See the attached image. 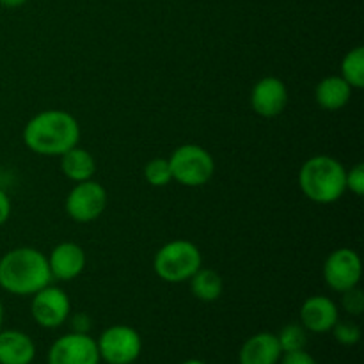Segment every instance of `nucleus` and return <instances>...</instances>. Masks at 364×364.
Instances as JSON below:
<instances>
[{
	"instance_id": "23",
	"label": "nucleus",
	"mask_w": 364,
	"mask_h": 364,
	"mask_svg": "<svg viewBox=\"0 0 364 364\" xmlns=\"http://www.w3.org/2000/svg\"><path fill=\"white\" fill-rule=\"evenodd\" d=\"M343 297H341V306H343L345 311L348 313V315H361L364 311V294L363 290L359 287H354L350 288V290L343 291Z\"/></svg>"
},
{
	"instance_id": "3",
	"label": "nucleus",
	"mask_w": 364,
	"mask_h": 364,
	"mask_svg": "<svg viewBox=\"0 0 364 364\" xmlns=\"http://www.w3.org/2000/svg\"><path fill=\"white\" fill-rule=\"evenodd\" d=\"M347 169L340 160L329 155H316L306 160L299 173L301 191L309 201L331 205L341 199L347 191Z\"/></svg>"
},
{
	"instance_id": "16",
	"label": "nucleus",
	"mask_w": 364,
	"mask_h": 364,
	"mask_svg": "<svg viewBox=\"0 0 364 364\" xmlns=\"http://www.w3.org/2000/svg\"><path fill=\"white\" fill-rule=\"evenodd\" d=\"M352 87L340 77V75H331L322 82H318L315 89V100L323 110L336 112L341 110L350 102Z\"/></svg>"
},
{
	"instance_id": "27",
	"label": "nucleus",
	"mask_w": 364,
	"mask_h": 364,
	"mask_svg": "<svg viewBox=\"0 0 364 364\" xmlns=\"http://www.w3.org/2000/svg\"><path fill=\"white\" fill-rule=\"evenodd\" d=\"M9 215H11L9 196H7L4 191H0V226L6 224V220L9 219Z\"/></svg>"
},
{
	"instance_id": "15",
	"label": "nucleus",
	"mask_w": 364,
	"mask_h": 364,
	"mask_svg": "<svg viewBox=\"0 0 364 364\" xmlns=\"http://www.w3.org/2000/svg\"><path fill=\"white\" fill-rule=\"evenodd\" d=\"M36 358V345L21 331L0 329V364H31Z\"/></svg>"
},
{
	"instance_id": "21",
	"label": "nucleus",
	"mask_w": 364,
	"mask_h": 364,
	"mask_svg": "<svg viewBox=\"0 0 364 364\" xmlns=\"http://www.w3.org/2000/svg\"><path fill=\"white\" fill-rule=\"evenodd\" d=\"M144 178L151 187H166L173 181L169 160L167 159H153L146 164Z\"/></svg>"
},
{
	"instance_id": "14",
	"label": "nucleus",
	"mask_w": 364,
	"mask_h": 364,
	"mask_svg": "<svg viewBox=\"0 0 364 364\" xmlns=\"http://www.w3.org/2000/svg\"><path fill=\"white\" fill-rule=\"evenodd\" d=\"M281 355L283 350L276 334L258 333L242 345L238 361L240 364H277Z\"/></svg>"
},
{
	"instance_id": "18",
	"label": "nucleus",
	"mask_w": 364,
	"mask_h": 364,
	"mask_svg": "<svg viewBox=\"0 0 364 364\" xmlns=\"http://www.w3.org/2000/svg\"><path fill=\"white\" fill-rule=\"evenodd\" d=\"M188 284H191L192 295L201 302H215L224 290L220 274L217 270L203 269V267L188 279Z\"/></svg>"
},
{
	"instance_id": "30",
	"label": "nucleus",
	"mask_w": 364,
	"mask_h": 364,
	"mask_svg": "<svg viewBox=\"0 0 364 364\" xmlns=\"http://www.w3.org/2000/svg\"><path fill=\"white\" fill-rule=\"evenodd\" d=\"M2 322H4V308H2V302H0V329H2Z\"/></svg>"
},
{
	"instance_id": "10",
	"label": "nucleus",
	"mask_w": 364,
	"mask_h": 364,
	"mask_svg": "<svg viewBox=\"0 0 364 364\" xmlns=\"http://www.w3.org/2000/svg\"><path fill=\"white\" fill-rule=\"evenodd\" d=\"M98 345L89 334L70 333L53 341L48 364H100Z\"/></svg>"
},
{
	"instance_id": "12",
	"label": "nucleus",
	"mask_w": 364,
	"mask_h": 364,
	"mask_svg": "<svg viewBox=\"0 0 364 364\" xmlns=\"http://www.w3.org/2000/svg\"><path fill=\"white\" fill-rule=\"evenodd\" d=\"M340 320L338 306L333 299L313 295L301 306V323L306 331L315 334L331 333L334 323Z\"/></svg>"
},
{
	"instance_id": "8",
	"label": "nucleus",
	"mask_w": 364,
	"mask_h": 364,
	"mask_svg": "<svg viewBox=\"0 0 364 364\" xmlns=\"http://www.w3.org/2000/svg\"><path fill=\"white\" fill-rule=\"evenodd\" d=\"M363 276V263L358 252L350 247H341L331 252L323 265V279L333 291L343 294L359 287Z\"/></svg>"
},
{
	"instance_id": "2",
	"label": "nucleus",
	"mask_w": 364,
	"mask_h": 364,
	"mask_svg": "<svg viewBox=\"0 0 364 364\" xmlns=\"http://www.w3.org/2000/svg\"><path fill=\"white\" fill-rule=\"evenodd\" d=\"M52 281L48 259L34 247H16L0 258V288L7 294L34 295Z\"/></svg>"
},
{
	"instance_id": "4",
	"label": "nucleus",
	"mask_w": 364,
	"mask_h": 364,
	"mask_svg": "<svg viewBox=\"0 0 364 364\" xmlns=\"http://www.w3.org/2000/svg\"><path fill=\"white\" fill-rule=\"evenodd\" d=\"M203 267V256L198 245L188 240H173L156 251L153 259L155 274L171 284L185 283Z\"/></svg>"
},
{
	"instance_id": "19",
	"label": "nucleus",
	"mask_w": 364,
	"mask_h": 364,
	"mask_svg": "<svg viewBox=\"0 0 364 364\" xmlns=\"http://www.w3.org/2000/svg\"><path fill=\"white\" fill-rule=\"evenodd\" d=\"M341 78L350 85L352 89L364 87V48L355 46L350 52L345 53L341 60Z\"/></svg>"
},
{
	"instance_id": "6",
	"label": "nucleus",
	"mask_w": 364,
	"mask_h": 364,
	"mask_svg": "<svg viewBox=\"0 0 364 364\" xmlns=\"http://www.w3.org/2000/svg\"><path fill=\"white\" fill-rule=\"evenodd\" d=\"M100 359L109 364H132L142 352L141 334L128 326H112L96 341Z\"/></svg>"
},
{
	"instance_id": "28",
	"label": "nucleus",
	"mask_w": 364,
	"mask_h": 364,
	"mask_svg": "<svg viewBox=\"0 0 364 364\" xmlns=\"http://www.w3.org/2000/svg\"><path fill=\"white\" fill-rule=\"evenodd\" d=\"M23 4H27V0H0V6L7 7V9H16V7H21Z\"/></svg>"
},
{
	"instance_id": "11",
	"label": "nucleus",
	"mask_w": 364,
	"mask_h": 364,
	"mask_svg": "<svg viewBox=\"0 0 364 364\" xmlns=\"http://www.w3.org/2000/svg\"><path fill=\"white\" fill-rule=\"evenodd\" d=\"M251 107L258 116L276 117L284 110L288 103V89L277 77H263L252 85Z\"/></svg>"
},
{
	"instance_id": "25",
	"label": "nucleus",
	"mask_w": 364,
	"mask_h": 364,
	"mask_svg": "<svg viewBox=\"0 0 364 364\" xmlns=\"http://www.w3.org/2000/svg\"><path fill=\"white\" fill-rule=\"evenodd\" d=\"M281 364H316L311 354L306 350H295V352H284L279 359Z\"/></svg>"
},
{
	"instance_id": "26",
	"label": "nucleus",
	"mask_w": 364,
	"mask_h": 364,
	"mask_svg": "<svg viewBox=\"0 0 364 364\" xmlns=\"http://www.w3.org/2000/svg\"><path fill=\"white\" fill-rule=\"evenodd\" d=\"M91 318H89V315H85V313H77V315L73 316V320H71V329H73V333H80V334H89V331H91Z\"/></svg>"
},
{
	"instance_id": "20",
	"label": "nucleus",
	"mask_w": 364,
	"mask_h": 364,
	"mask_svg": "<svg viewBox=\"0 0 364 364\" xmlns=\"http://www.w3.org/2000/svg\"><path fill=\"white\" fill-rule=\"evenodd\" d=\"M276 336L283 354L284 352L304 350L306 343H308V331L302 327V323H288Z\"/></svg>"
},
{
	"instance_id": "9",
	"label": "nucleus",
	"mask_w": 364,
	"mask_h": 364,
	"mask_svg": "<svg viewBox=\"0 0 364 364\" xmlns=\"http://www.w3.org/2000/svg\"><path fill=\"white\" fill-rule=\"evenodd\" d=\"M71 311V302L66 291L59 287L41 288L32 295L31 313L36 323L45 329H57L68 320Z\"/></svg>"
},
{
	"instance_id": "17",
	"label": "nucleus",
	"mask_w": 364,
	"mask_h": 364,
	"mask_svg": "<svg viewBox=\"0 0 364 364\" xmlns=\"http://www.w3.org/2000/svg\"><path fill=\"white\" fill-rule=\"evenodd\" d=\"M60 171L68 180L75 183L92 180L96 173V160L87 149L73 146L64 155H60Z\"/></svg>"
},
{
	"instance_id": "7",
	"label": "nucleus",
	"mask_w": 364,
	"mask_h": 364,
	"mask_svg": "<svg viewBox=\"0 0 364 364\" xmlns=\"http://www.w3.org/2000/svg\"><path fill=\"white\" fill-rule=\"evenodd\" d=\"M107 201H109V198H107L105 187L98 181L87 180L75 183L70 194L66 196L64 208H66L70 219H73L75 223L87 224L98 219L105 212Z\"/></svg>"
},
{
	"instance_id": "1",
	"label": "nucleus",
	"mask_w": 364,
	"mask_h": 364,
	"mask_svg": "<svg viewBox=\"0 0 364 364\" xmlns=\"http://www.w3.org/2000/svg\"><path fill=\"white\" fill-rule=\"evenodd\" d=\"M80 127L66 110H43L23 128V142L43 156H60L78 144Z\"/></svg>"
},
{
	"instance_id": "22",
	"label": "nucleus",
	"mask_w": 364,
	"mask_h": 364,
	"mask_svg": "<svg viewBox=\"0 0 364 364\" xmlns=\"http://www.w3.org/2000/svg\"><path fill=\"white\" fill-rule=\"evenodd\" d=\"M331 333L336 338L338 343L345 345V347H354L361 341V327L355 322H348V320H345V322L338 320Z\"/></svg>"
},
{
	"instance_id": "5",
	"label": "nucleus",
	"mask_w": 364,
	"mask_h": 364,
	"mask_svg": "<svg viewBox=\"0 0 364 364\" xmlns=\"http://www.w3.org/2000/svg\"><path fill=\"white\" fill-rule=\"evenodd\" d=\"M173 180L183 187H203L215 173L213 156L198 144H183L169 156Z\"/></svg>"
},
{
	"instance_id": "13",
	"label": "nucleus",
	"mask_w": 364,
	"mask_h": 364,
	"mask_svg": "<svg viewBox=\"0 0 364 364\" xmlns=\"http://www.w3.org/2000/svg\"><path fill=\"white\" fill-rule=\"evenodd\" d=\"M46 259H48L52 279L59 281H73L84 272L85 262H87L84 249L75 242H63L55 245Z\"/></svg>"
},
{
	"instance_id": "29",
	"label": "nucleus",
	"mask_w": 364,
	"mask_h": 364,
	"mask_svg": "<svg viewBox=\"0 0 364 364\" xmlns=\"http://www.w3.org/2000/svg\"><path fill=\"white\" fill-rule=\"evenodd\" d=\"M181 364H206V363L199 361V359H188V361H185V363H181Z\"/></svg>"
},
{
	"instance_id": "24",
	"label": "nucleus",
	"mask_w": 364,
	"mask_h": 364,
	"mask_svg": "<svg viewBox=\"0 0 364 364\" xmlns=\"http://www.w3.org/2000/svg\"><path fill=\"white\" fill-rule=\"evenodd\" d=\"M345 183H347V191H350L352 194H355V196L364 194V166L363 164H355L350 171H347Z\"/></svg>"
}]
</instances>
